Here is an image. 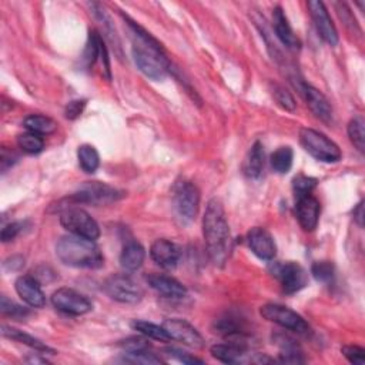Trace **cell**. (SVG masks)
Wrapping results in <instances>:
<instances>
[{"instance_id":"1","label":"cell","mask_w":365,"mask_h":365,"mask_svg":"<svg viewBox=\"0 0 365 365\" xmlns=\"http://www.w3.org/2000/svg\"><path fill=\"white\" fill-rule=\"evenodd\" d=\"M203 236L210 260L214 265L223 267L232 253V234L223 203L219 199H211L207 203L203 217Z\"/></svg>"},{"instance_id":"2","label":"cell","mask_w":365,"mask_h":365,"mask_svg":"<svg viewBox=\"0 0 365 365\" xmlns=\"http://www.w3.org/2000/svg\"><path fill=\"white\" fill-rule=\"evenodd\" d=\"M56 254L63 264L74 268H100L104 264L103 253L98 244L73 234L57 241Z\"/></svg>"},{"instance_id":"3","label":"cell","mask_w":365,"mask_h":365,"mask_svg":"<svg viewBox=\"0 0 365 365\" xmlns=\"http://www.w3.org/2000/svg\"><path fill=\"white\" fill-rule=\"evenodd\" d=\"M300 143L304 150L318 162L337 163L342 157L340 147L324 133L314 129H301Z\"/></svg>"},{"instance_id":"4","label":"cell","mask_w":365,"mask_h":365,"mask_svg":"<svg viewBox=\"0 0 365 365\" xmlns=\"http://www.w3.org/2000/svg\"><path fill=\"white\" fill-rule=\"evenodd\" d=\"M133 59L139 70L146 74L151 80H164L168 73L170 62L163 52H157L146 45L134 42L133 45Z\"/></svg>"},{"instance_id":"5","label":"cell","mask_w":365,"mask_h":365,"mask_svg":"<svg viewBox=\"0 0 365 365\" xmlns=\"http://www.w3.org/2000/svg\"><path fill=\"white\" fill-rule=\"evenodd\" d=\"M123 196H124L123 191L114 188L106 183L89 181L80 186V188L66 200L70 207H76L79 204L106 206L120 200Z\"/></svg>"},{"instance_id":"6","label":"cell","mask_w":365,"mask_h":365,"mask_svg":"<svg viewBox=\"0 0 365 365\" xmlns=\"http://www.w3.org/2000/svg\"><path fill=\"white\" fill-rule=\"evenodd\" d=\"M200 191L196 184L187 180H181L176 183L175 190H173V204L177 216L186 221H193L200 208Z\"/></svg>"},{"instance_id":"7","label":"cell","mask_w":365,"mask_h":365,"mask_svg":"<svg viewBox=\"0 0 365 365\" xmlns=\"http://www.w3.org/2000/svg\"><path fill=\"white\" fill-rule=\"evenodd\" d=\"M60 224L73 236L96 241L100 237V228L87 211L79 207H70L62 211Z\"/></svg>"},{"instance_id":"8","label":"cell","mask_w":365,"mask_h":365,"mask_svg":"<svg viewBox=\"0 0 365 365\" xmlns=\"http://www.w3.org/2000/svg\"><path fill=\"white\" fill-rule=\"evenodd\" d=\"M260 314L267 321H272L283 329L294 331L300 335H309L311 329L300 314L281 304H265L260 309Z\"/></svg>"},{"instance_id":"9","label":"cell","mask_w":365,"mask_h":365,"mask_svg":"<svg viewBox=\"0 0 365 365\" xmlns=\"http://www.w3.org/2000/svg\"><path fill=\"white\" fill-rule=\"evenodd\" d=\"M103 288L111 300L122 304H137L143 300L142 287L127 274H113Z\"/></svg>"},{"instance_id":"10","label":"cell","mask_w":365,"mask_h":365,"mask_svg":"<svg viewBox=\"0 0 365 365\" xmlns=\"http://www.w3.org/2000/svg\"><path fill=\"white\" fill-rule=\"evenodd\" d=\"M211 355L217 358L224 364H270L274 362L270 357L265 354H253L250 353L247 345L227 342V344H216L211 347Z\"/></svg>"},{"instance_id":"11","label":"cell","mask_w":365,"mask_h":365,"mask_svg":"<svg viewBox=\"0 0 365 365\" xmlns=\"http://www.w3.org/2000/svg\"><path fill=\"white\" fill-rule=\"evenodd\" d=\"M270 272L281 283L283 290L287 294H294L302 290L309 283V274L300 264L293 261L272 263Z\"/></svg>"},{"instance_id":"12","label":"cell","mask_w":365,"mask_h":365,"mask_svg":"<svg viewBox=\"0 0 365 365\" xmlns=\"http://www.w3.org/2000/svg\"><path fill=\"white\" fill-rule=\"evenodd\" d=\"M52 304L56 310L69 316H83L93 309L91 301L73 288H59L54 291L52 296Z\"/></svg>"},{"instance_id":"13","label":"cell","mask_w":365,"mask_h":365,"mask_svg":"<svg viewBox=\"0 0 365 365\" xmlns=\"http://www.w3.org/2000/svg\"><path fill=\"white\" fill-rule=\"evenodd\" d=\"M163 327L166 333L168 334L170 340L183 342L184 345L191 349L204 347L203 335L188 321L181 318H167L163 322Z\"/></svg>"},{"instance_id":"14","label":"cell","mask_w":365,"mask_h":365,"mask_svg":"<svg viewBox=\"0 0 365 365\" xmlns=\"http://www.w3.org/2000/svg\"><path fill=\"white\" fill-rule=\"evenodd\" d=\"M310 9V14L313 17V22L316 25V29L318 34L321 36V39L329 43L330 46H337L338 45V32L335 29V25L333 23L329 10H327L325 5L318 0H311V2L307 3Z\"/></svg>"},{"instance_id":"15","label":"cell","mask_w":365,"mask_h":365,"mask_svg":"<svg viewBox=\"0 0 365 365\" xmlns=\"http://www.w3.org/2000/svg\"><path fill=\"white\" fill-rule=\"evenodd\" d=\"M248 245L252 252L264 261H272L277 254V245L273 236L265 228L254 227L248 232L247 236Z\"/></svg>"},{"instance_id":"16","label":"cell","mask_w":365,"mask_h":365,"mask_svg":"<svg viewBox=\"0 0 365 365\" xmlns=\"http://www.w3.org/2000/svg\"><path fill=\"white\" fill-rule=\"evenodd\" d=\"M14 288L17 296L27 305L33 307V309H42V307H45L46 296L42 290L41 283L33 276H21L16 280Z\"/></svg>"},{"instance_id":"17","label":"cell","mask_w":365,"mask_h":365,"mask_svg":"<svg viewBox=\"0 0 365 365\" xmlns=\"http://www.w3.org/2000/svg\"><path fill=\"white\" fill-rule=\"evenodd\" d=\"M296 213H297L298 223H300L304 232H307V233L314 232L318 225L320 213H321L320 201L311 195L297 199Z\"/></svg>"},{"instance_id":"18","label":"cell","mask_w":365,"mask_h":365,"mask_svg":"<svg viewBox=\"0 0 365 365\" xmlns=\"http://www.w3.org/2000/svg\"><path fill=\"white\" fill-rule=\"evenodd\" d=\"M150 256L163 268H175L180 260L179 247L166 239H159L150 247Z\"/></svg>"},{"instance_id":"19","label":"cell","mask_w":365,"mask_h":365,"mask_svg":"<svg viewBox=\"0 0 365 365\" xmlns=\"http://www.w3.org/2000/svg\"><path fill=\"white\" fill-rule=\"evenodd\" d=\"M146 280L153 290L167 298H184L187 296V288L179 280L170 276L150 274Z\"/></svg>"},{"instance_id":"20","label":"cell","mask_w":365,"mask_h":365,"mask_svg":"<svg viewBox=\"0 0 365 365\" xmlns=\"http://www.w3.org/2000/svg\"><path fill=\"white\" fill-rule=\"evenodd\" d=\"M273 27H274V32L278 37V41L287 49H291V50L300 49L301 42L297 37V34L294 33L293 27L290 26V23H288V19L280 6H277L273 10Z\"/></svg>"},{"instance_id":"21","label":"cell","mask_w":365,"mask_h":365,"mask_svg":"<svg viewBox=\"0 0 365 365\" xmlns=\"http://www.w3.org/2000/svg\"><path fill=\"white\" fill-rule=\"evenodd\" d=\"M304 96L309 107L316 114V118L324 123H330L333 120V107L330 102L327 100L325 96L316 87L305 85L304 86Z\"/></svg>"},{"instance_id":"22","label":"cell","mask_w":365,"mask_h":365,"mask_svg":"<svg viewBox=\"0 0 365 365\" xmlns=\"http://www.w3.org/2000/svg\"><path fill=\"white\" fill-rule=\"evenodd\" d=\"M264 166H265L264 147L260 142H256L247 153V157L243 164V171L250 179H258L264 170Z\"/></svg>"},{"instance_id":"23","label":"cell","mask_w":365,"mask_h":365,"mask_svg":"<svg viewBox=\"0 0 365 365\" xmlns=\"http://www.w3.org/2000/svg\"><path fill=\"white\" fill-rule=\"evenodd\" d=\"M146 258V250L140 243L131 241L124 245L120 254V264L126 272H136L143 265Z\"/></svg>"},{"instance_id":"24","label":"cell","mask_w":365,"mask_h":365,"mask_svg":"<svg viewBox=\"0 0 365 365\" xmlns=\"http://www.w3.org/2000/svg\"><path fill=\"white\" fill-rule=\"evenodd\" d=\"M0 333H2L3 337L10 338L13 341H17V342H21V344H25V345H27V347H30V349H33L36 351L54 354V350H52L49 345L42 342L41 340L32 337L30 334H26L25 331L13 329V327H9L6 324H2V329H0Z\"/></svg>"},{"instance_id":"25","label":"cell","mask_w":365,"mask_h":365,"mask_svg":"<svg viewBox=\"0 0 365 365\" xmlns=\"http://www.w3.org/2000/svg\"><path fill=\"white\" fill-rule=\"evenodd\" d=\"M23 126L27 131L39 134V136H47L57 130V123L42 114H30L23 122Z\"/></svg>"},{"instance_id":"26","label":"cell","mask_w":365,"mask_h":365,"mask_svg":"<svg viewBox=\"0 0 365 365\" xmlns=\"http://www.w3.org/2000/svg\"><path fill=\"white\" fill-rule=\"evenodd\" d=\"M277 342L281 347V354H280V361L281 362H285V364H301V362L305 361L300 347L296 344L294 340L284 337V335H280Z\"/></svg>"},{"instance_id":"27","label":"cell","mask_w":365,"mask_h":365,"mask_svg":"<svg viewBox=\"0 0 365 365\" xmlns=\"http://www.w3.org/2000/svg\"><path fill=\"white\" fill-rule=\"evenodd\" d=\"M78 159H79V166L85 173H94L100 166V156L98 150H96L90 144H83L78 150Z\"/></svg>"},{"instance_id":"28","label":"cell","mask_w":365,"mask_h":365,"mask_svg":"<svg viewBox=\"0 0 365 365\" xmlns=\"http://www.w3.org/2000/svg\"><path fill=\"white\" fill-rule=\"evenodd\" d=\"M293 160H294L293 148L288 146H283L273 153L272 167L274 168L276 173H278V175H285V173L291 170Z\"/></svg>"},{"instance_id":"29","label":"cell","mask_w":365,"mask_h":365,"mask_svg":"<svg viewBox=\"0 0 365 365\" xmlns=\"http://www.w3.org/2000/svg\"><path fill=\"white\" fill-rule=\"evenodd\" d=\"M131 327L136 331H139L140 334H143L146 337H150L153 340H157V341H162V342L170 341V337L166 333L163 325H157V324H153V322H148V321L136 320V321L131 322Z\"/></svg>"},{"instance_id":"30","label":"cell","mask_w":365,"mask_h":365,"mask_svg":"<svg viewBox=\"0 0 365 365\" xmlns=\"http://www.w3.org/2000/svg\"><path fill=\"white\" fill-rule=\"evenodd\" d=\"M17 146L22 148L27 155H39V153L45 148V140L39 134L34 133H23L17 137Z\"/></svg>"},{"instance_id":"31","label":"cell","mask_w":365,"mask_h":365,"mask_svg":"<svg viewBox=\"0 0 365 365\" xmlns=\"http://www.w3.org/2000/svg\"><path fill=\"white\" fill-rule=\"evenodd\" d=\"M102 43H103L102 36L98 32H90L89 41L86 43V49L83 53V62L87 67L93 66L96 60H98V57H100Z\"/></svg>"},{"instance_id":"32","label":"cell","mask_w":365,"mask_h":365,"mask_svg":"<svg viewBox=\"0 0 365 365\" xmlns=\"http://www.w3.org/2000/svg\"><path fill=\"white\" fill-rule=\"evenodd\" d=\"M349 137L351 143L358 148V151L364 153L365 150V122L361 116L354 118L349 123Z\"/></svg>"},{"instance_id":"33","label":"cell","mask_w":365,"mask_h":365,"mask_svg":"<svg viewBox=\"0 0 365 365\" xmlns=\"http://www.w3.org/2000/svg\"><path fill=\"white\" fill-rule=\"evenodd\" d=\"M317 187V180L309 176H297L293 181V190L296 199L311 195V191Z\"/></svg>"},{"instance_id":"34","label":"cell","mask_w":365,"mask_h":365,"mask_svg":"<svg viewBox=\"0 0 365 365\" xmlns=\"http://www.w3.org/2000/svg\"><path fill=\"white\" fill-rule=\"evenodd\" d=\"M311 274L320 283H330L334 277V265L330 261H317L311 267Z\"/></svg>"},{"instance_id":"35","label":"cell","mask_w":365,"mask_h":365,"mask_svg":"<svg viewBox=\"0 0 365 365\" xmlns=\"http://www.w3.org/2000/svg\"><path fill=\"white\" fill-rule=\"evenodd\" d=\"M124 361L133 364H162L163 360L153 354L150 350L139 351V353H124Z\"/></svg>"},{"instance_id":"36","label":"cell","mask_w":365,"mask_h":365,"mask_svg":"<svg viewBox=\"0 0 365 365\" xmlns=\"http://www.w3.org/2000/svg\"><path fill=\"white\" fill-rule=\"evenodd\" d=\"M0 311H2L3 316H9L12 318H22V317L29 314V311L26 309H23V307H21V305H17L12 300H9L6 296H3L2 300H0Z\"/></svg>"},{"instance_id":"37","label":"cell","mask_w":365,"mask_h":365,"mask_svg":"<svg viewBox=\"0 0 365 365\" xmlns=\"http://www.w3.org/2000/svg\"><path fill=\"white\" fill-rule=\"evenodd\" d=\"M273 96H274L276 102H277L283 109L290 110V111L296 110V100H294V98L291 96V93L288 91V90H285L284 87L276 85L274 89H273Z\"/></svg>"},{"instance_id":"38","label":"cell","mask_w":365,"mask_h":365,"mask_svg":"<svg viewBox=\"0 0 365 365\" xmlns=\"http://www.w3.org/2000/svg\"><path fill=\"white\" fill-rule=\"evenodd\" d=\"M120 347L124 353H139L144 350H150V344L140 337H130L120 342Z\"/></svg>"},{"instance_id":"39","label":"cell","mask_w":365,"mask_h":365,"mask_svg":"<svg viewBox=\"0 0 365 365\" xmlns=\"http://www.w3.org/2000/svg\"><path fill=\"white\" fill-rule=\"evenodd\" d=\"M341 353L351 364L362 365L365 362V351L364 349L358 347V345H344L341 349Z\"/></svg>"},{"instance_id":"40","label":"cell","mask_w":365,"mask_h":365,"mask_svg":"<svg viewBox=\"0 0 365 365\" xmlns=\"http://www.w3.org/2000/svg\"><path fill=\"white\" fill-rule=\"evenodd\" d=\"M337 12H338V16L341 21L345 23V26L353 29V30H358L360 32V27L357 25V21H355V17L354 14L351 13L350 8L347 6V3H337Z\"/></svg>"},{"instance_id":"41","label":"cell","mask_w":365,"mask_h":365,"mask_svg":"<svg viewBox=\"0 0 365 365\" xmlns=\"http://www.w3.org/2000/svg\"><path fill=\"white\" fill-rule=\"evenodd\" d=\"M166 353H167L168 355H171L173 358H176L177 361L183 362V364H188V365H195V364H204V361H203V360H200V358H196V357H193V355H191V354H188V353H184V351H181V350H179V349H175V347L166 349Z\"/></svg>"},{"instance_id":"42","label":"cell","mask_w":365,"mask_h":365,"mask_svg":"<svg viewBox=\"0 0 365 365\" xmlns=\"http://www.w3.org/2000/svg\"><path fill=\"white\" fill-rule=\"evenodd\" d=\"M22 228H23V224H22V223H17V221H14V223H9V224L5 225L3 230H2V241H3V243L13 241V240L19 236V233L22 232Z\"/></svg>"},{"instance_id":"43","label":"cell","mask_w":365,"mask_h":365,"mask_svg":"<svg viewBox=\"0 0 365 365\" xmlns=\"http://www.w3.org/2000/svg\"><path fill=\"white\" fill-rule=\"evenodd\" d=\"M85 106H86V102H85V100H74V102H70V103L66 106V110H65L66 119H69V120L78 119V118L80 116V114L83 113Z\"/></svg>"},{"instance_id":"44","label":"cell","mask_w":365,"mask_h":365,"mask_svg":"<svg viewBox=\"0 0 365 365\" xmlns=\"http://www.w3.org/2000/svg\"><path fill=\"white\" fill-rule=\"evenodd\" d=\"M17 160H19V157L14 155L13 151H8L6 148H3L2 150V157H0V164H2V171L6 173V170L9 167H12Z\"/></svg>"},{"instance_id":"45","label":"cell","mask_w":365,"mask_h":365,"mask_svg":"<svg viewBox=\"0 0 365 365\" xmlns=\"http://www.w3.org/2000/svg\"><path fill=\"white\" fill-rule=\"evenodd\" d=\"M25 265V260L21 257V256H13L10 258H8L5 263H3V267L6 268V270L9 272H14V270H19V268Z\"/></svg>"},{"instance_id":"46","label":"cell","mask_w":365,"mask_h":365,"mask_svg":"<svg viewBox=\"0 0 365 365\" xmlns=\"http://www.w3.org/2000/svg\"><path fill=\"white\" fill-rule=\"evenodd\" d=\"M354 220L358 223L360 227H362V224H364V206H362V201H360L358 206L354 210Z\"/></svg>"}]
</instances>
